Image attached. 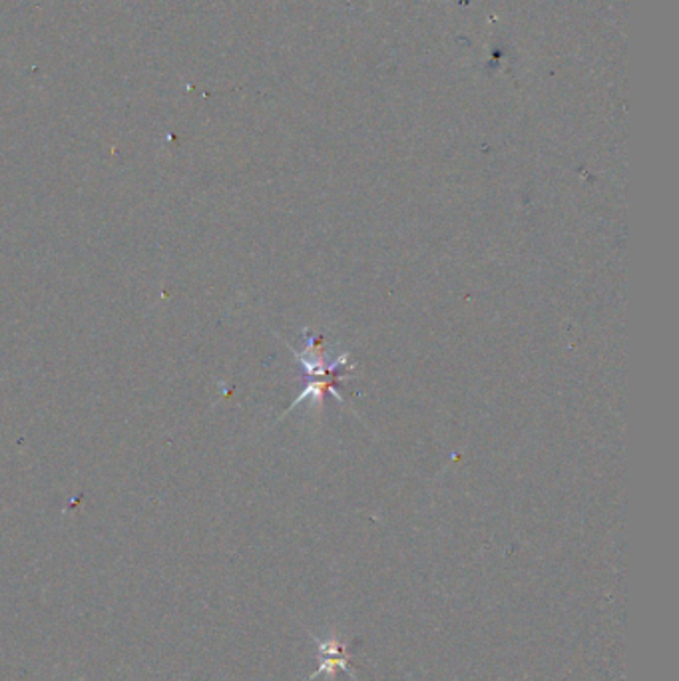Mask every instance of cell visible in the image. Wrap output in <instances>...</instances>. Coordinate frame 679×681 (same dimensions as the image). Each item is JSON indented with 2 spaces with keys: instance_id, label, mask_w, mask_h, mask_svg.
<instances>
[{
  "instance_id": "6da1fadb",
  "label": "cell",
  "mask_w": 679,
  "mask_h": 681,
  "mask_svg": "<svg viewBox=\"0 0 679 681\" xmlns=\"http://www.w3.org/2000/svg\"><path fill=\"white\" fill-rule=\"evenodd\" d=\"M295 359L299 361V365H302L303 371H305V375L312 378V381L307 383V387L303 389L302 395L293 400L292 409L307 399V397H313L317 402H321L325 393H331L335 399L339 400V402H343V399L339 397V393H337L331 385L324 383L321 378H324L325 375L337 377V373H339L341 368L349 367V355H347V353L339 355L337 359L327 357L321 339L317 336H312L309 331H305V349H303L302 353L295 351Z\"/></svg>"
}]
</instances>
